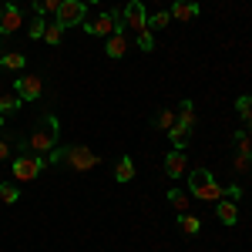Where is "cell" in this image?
<instances>
[{"mask_svg":"<svg viewBox=\"0 0 252 252\" xmlns=\"http://www.w3.org/2000/svg\"><path fill=\"white\" fill-rule=\"evenodd\" d=\"M178 229L185 235H198L202 232V222L195 219V215H189V212H178Z\"/></svg>","mask_w":252,"mask_h":252,"instance_id":"17","label":"cell"},{"mask_svg":"<svg viewBox=\"0 0 252 252\" xmlns=\"http://www.w3.org/2000/svg\"><path fill=\"white\" fill-rule=\"evenodd\" d=\"M54 20H58L64 31H67V27H81V24L88 20V3H84V0H61Z\"/></svg>","mask_w":252,"mask_h":252,"instance_id":"5","label":"cell"},{"mask_svg":"<svg viewBox=\"0 0 252 252\" xmlns=\"http://www.w3.org/2000/svg\"><path fill=\"white\" fill-rule=\"evenodd\" d=\"M44 27H47V20L40 17V14H34V20L27 24V34H31L34 40H44Z\"/></svg>","mask_w":252,"mask_h":252,"instance_id":"26","label":"cell"},{"mask_svg":"<svg viewBox=\"0 0 252 252\" xmlns=\"http://www.w3.org/2000/svg\"><path fill=\"white\" fill-rule=\"evenodd\" d=\"M189 192H192L195 198H202V202H219V198H225V189L212 178L209 168H195V172H189Z\"/></svg>","mask_w":252,"mask_h":252,"instance_id":"3","label":"cell"},{"mask_svg":"<svg viewBox=\"0 0 252 252\" xmlns=\"http://www.w3.org/2000/svg\"><path fill=\"white\" fill-rule=\"evenodd\" d=\"M235 115L242 121H252V94H239L235 97Z\"/></svg>","mask_w":252,"mask_h":252,"instance_id":"20","label":"cell"},{"mask_svg":"<svg viewBox=\"0 0 252 252\" xmlns=\"http://www.w3.org/2000/svg\"><path fill=\"white\" fill-rule=\"evenodd\" d=\"M104 54H108L111 61H121L125 54H128V37H125V34H111V37H108V47H104Z\"/></svg>","mask_w":252,"mask_h":252,"instance_id":"14","label":"cell"},{"mask_svg":"<svg viewBox=\"0 0 252 252\" xmlns=\"http://www.w3.org/2000/svg\"><path fill=\"white\" fill-rule=\"evenodd\" d=\"M14 94H17L20 101H40V94H44V81H40L37 74H20V78L14 81Z\"/></svg>","mask_w":252,"mask_h":252,"instance_id":"9","label":"cell"},{"mask_svg":"<svg viewBox=\"0 0 252 252\" xmlns=\"http://www.w3.org/2000/svg\"><path fill=\"white\" fill-rule=\"evenodd\" d=\"M34 3V14H58V7H61V0H31Z\"/></svg>","mask_w":252,"mask_h":252,"instance_id":"25","label":"cell"},{"mask_svg":"<svg viewBox=\"0 0 252 252\" xmlns=\"http://www.w3.org/2000/svg\"><path fill=\"white\" fill-rule=\"evenodd\" d=\"M185 172H189V158H185V152L172 148V152L165 155V175H168V178H182Z\"/></svg>","mask_w":252,"mask_h":252,"instance_id":"11","label":"cell"},{"mask_svg":"<svg viewBox=\"0 0 252 252\" xmlns=\"http://www.w3.org/2000/svg\"><path fill=\"white\" fill-rule=\"evenodd\" d=\"M97 161H101V155H94V152L84 148V145H71V148H67V158H64V165H71L74 172H91Z\"/></svg>","mask_w":252,"mask_h":252,"instance_id":"7","label":"cell"},{"mask_svg":"<svg viewBox=\"0 0 252 252\" xmlns=\"http://www.w3.org/2000/svg\"><path fill=\"white\" fill-rule=\"evenodd\" d=\"M121 17H125V24H128L135 34L148 31V10H145V3H141V0H131V3H125Z\"/></svg>","mask_w":252,"mask_h":252,"instance_id":"10","label":"cell"},{"mask_svg":"<svg viewBox=\"0 0 252 252\" xmlns=\"http://www.w3.org/2000/svg\"><path fill=\"white\" fill-rule=\"evenodd\" d=\"M58 135H61V125L54 115L44 118V128H37L31 138H24V152L27 155H51L58 148Z\"/></svg>","mask_w":252,"mask_h":252,"instance_id":"1","label":"cell"},{"mask_svg":"<svg viewBox=\"0 0 252 252\" xmlns=\"http://www.w3.org/2000/svg\"><path fill=\"white\" fill-rule=\"evenodd\" d=\"M135 44H138L141 54H152L155 51V34L152 31H141V34H135Z\"/></svg>","mask_w":252,"mask_h":252,"instance_id":"22","label":"cell"},{"mask_svg":"<svg viewBox=\"0 0 252 252\" xmlns=\"http://www.w3.org/2000/svg\"><path fill=\"white\" fill-rule=\"evenodd\" d=\"M44 40H47L51 47H58L61 40H64V27H61L58 20H47V27H44Z\"/></svg>","mask_w":252,"mask_h":252,"instance_id":"18","label":"cell"},{"mask_svg":"<svg viewBox=\"0 0 252 252\" xmlns=\"http://www.w3.org/2000/svg\"><path fill=\"white\" fill-rule=\"evenodd\" d=\"M84 3H101V0H84Z\"/></svg>","mask_w":252,"mask_h":252,"instance_id":"32","label":"cell"},{"mask_svg":"<svg viewBox=\"0 0 252 252\" xmlns=\"http://www.w3.org/2000/svg\"><path fill=\"white\" fill-rule=\"evenodd\" d=\"M7 155H10V141H7V138H0V161H3Z\"/></svg>","mask_w":252,"mask_h":252,"instance_id":"30","label":"cell"},{"mask_svg":"<svg viewBox=\"0 0 252 252\" xmlns=\"http://www.w3.org/2000/svg\"><path fill=\"white\" fill-rule=\"evenodd\" d=\"M44 168H47V158L44 155H27V152H24V155H17L10 161V172H14L17 182H34Z\"/></svg>","mask_w":252,"mask_h":252,"instance_id":"4","label":"cell"},{"mask_svg":"<svg viewBox=\"0 0 252 252\" xmlns=\"http://www.w3.org/2000/svg\"><path fill=\"white\" fill-rule=\"evenodd\" d=\"M118 17H121L118 10H104V14H97L94 20H84L81 27H84L91 37H111V34H115V20Z\"/></svg>","mask_w":252,"mask_h":252,"instance_id":"8","label":"cell"},{"mask_svg":"<svg viewBox=\"0 0 252 252\" xmlns=\"http://www.w3.org/2000/svg\"><path fill=\"white\" fill-rule=\"evenodd\" d=\"M168 24H172V14H168V10H158V14H152V17H148V31L155 34V31H165Z\"/></svg>","mask_w":252,"mask_h":252,"instance_id":"21","label":"cell"},{"mask_svg":"<svg viewBox=\"0 0 252 252\" xmlns=\"http://www.w3.org/2000/svg\"><path fill=\"white\" fill-rule=\"evenodd\" d=\"M249 128H252V121H249Z\"/></svg>","mask_w":252,"mask_h":252,"instance_id":"33","label":"cell"},{"mask_svg":"<svg viewBox=\"0 0 252 252\" xmlns=\"http://www.w3.org/2000/svg\"><path fill=\"white\" fill-rule=\"evenodd\" d=\"M168 14H172V20H185V24H189V20H195L202 14V7H198L195 0H175Z\"/></svg>","mask_w":252,"mask_h":252,"instance_id":"12","label":"cell"},{"mask_svg":"<svg viewBox=\"0 0 252 252\" xmlns=\"http://www.w3.org/2000/svg\"><path fill=\"white\" fill-rule=\"evenodd\" d=\"M27 67V58L20 54V51H7V54H0V71H24Z\"/></svg>","mask_w":252,"mask_h":252,"instance_id":"16","label":"cell"},{"mask_svg":"<svg viewBox=\"0 0 252 252\" xmlns=\"http://www.w3.org/2000/svg\"><path fill=\"white\" fill-rule=\"evenodd\" d=\"M131 178H135V158L121 155L115 165V182H131Z\"/></svg>","mask_w":252,"mask_h":252,"instance_id":"15","label":"cell"},{"mask_svg":"<svg viewBox=\"0 0 252 252\" xmlns=\"http://www.w3.org/2000/svg\"><path fill=\"white\" fill-rule=\"evenodd\" d=\"M20 111V97L17 94H0V115H14Z\"/></svg>","mask_w":252,"mask_h":252,"instance_id":"24","label":"cell"},{"mask_svg":"<svg viewBox=\"0 0 252 252\" xmlns=\"http://www.w3.org/2000/svg\"><path fill=\"white\" fill-rule=\"evenodd\" d=\"M0 128H7V121H3V115H0Z\"/></svg>","mask_w":252,"mask_h":252,"instance_id":"31","label":"cell"},{"mask_svg":"<svg viewBox=\"0 0 252 252\" xmlns=\"http://www.w3.org/2000/svg\"><path fill=\"white\" fill-rule=\"evenodd\" d=\"M175 118H178V115H175L172 108H161V111L155 115V128H158V131H165V135H168V131H172V125H175Z\"/></svg>","mask_w":252,"mask_h":252,"instance_id":"19","label":"cell"},{"mask_svg":"<svg viewBox=\"0 0 252 252\" xmlns=\"http://www.w3.org/2000/svg\"><path fill=\"white\" fill-rule=\"evenodd\" d=\"M0 198H3L7 205H14V202L20 198V189L14 185V182H0Z\"/></svg>","mask_w":252,"mask_h":252,"instance_id":"23","label":"cell"},{"mask_svg":"<svg viewBox=\"0 0 252 252\" xmlns=\"http://www.w3.org/2000/svg\"><path fill=\"white\" fill-rule=\"evenodd\" d=\"M20 24H24V14H20L17 0H3V3H0V37L17 34Z\"/></svg>","mask_w":252,"mask_h":252,"instance_id":"6","label":"cell"},{"mask_svg":"<svg viewBox=\"0 0 252 252\" xmlns=\"http://www.w3.org/2000/svg\"><path fill=\"white\" fill-rule=\"evenodd\" d=\"M44 158H47V165H64V158H67V148H64V145H58L51 155H44Z\"/></svg>","mask_w":252,"mask_h":252,"instance_id":"28","label":"cell"},{"mask_svg":"<svg viewBox=\"0 0 252 252\" xmlns=\"http://www.w3.org/2000/svg\"><path fill=\"white\" fill-rule=\"evenodd\" d=\"M192 128H195V101H192V97H185V101H178V118H175L172 131H168L172 148L185 152L189 141H192Z\"/></svg>","mask_w":252,"mask_h":252,"instance_id":"2","label":"cell"},{"mask_svg":"<svg viewBox=\"0 0 252 252\" xmlns=\"http://www.w3.org/2000/svg\"><path fill=\"white\" fill-rule=\"evenodd\" d=\"M225 198L239 202V198H242V185H229V189H225Z\"/></svg>","mask_w":252,"mask_h":252,"instance_id":"29","label":"cell"},{"mask_svg":"<svg viewBox=\"0 0 252 252\" xmlns=\"http://www.w3.org/2000/svg\"><path fill=\"white\" fill-rule=\"evenodd\" d=\"M168 202H172L178 212H185V209H189V195L182 192V189H168Z\"/></svg>","mask_w":252,"mask_h":252,"instance_id":"27","label":"cell"},{"mask_svg":"<svg viewBox=\"0 0 252 252\" xmlns=\"http://www.w3.org/2000/svg\"><path fill=\"white\" fill-rule=\"evenodd\" d=\"M215 215H219L222 225H235V222H239V202H232V198H219V202H215Z\"/></svg>","mask_w":252,"mask_h":252,"instance_id":"13","label":"cell"}]
</instances>
